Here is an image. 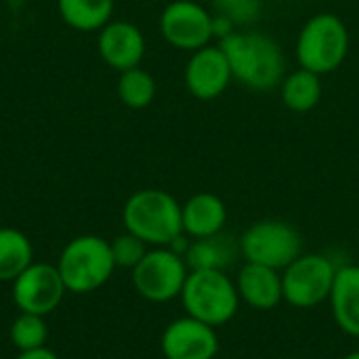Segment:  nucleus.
Listing matches in <instances>:
<instances>
[{
	"label": "nucleus",
	"mask_w": 359,
	"mask_h": 359,
	"mask_svg": "<svg viewBox=\"0 0 359 359\" xmlns=\"http://www.w3.org/2000/svg\"><path fill=\"white\" fill-rule=\"evenodd\" d=\"M225 53L233 80L255 93H269L286 76V55L276 38L257 29H238L217 42Z\"/></svg>",
	"instance_id": "obj_1"
},
{
	"label": "nucleus",
	"mask_w": 359,
	"mask_h": 359,
	"mask_svg": "<svg viewBox=\"0 0 359 359\" xmlns=\"http://www.w3.org/2000/svg\"><path fill=\"white\" fill-rule=\"evenodd\" d=\"M124 229L147 246H168L183 233L181 204L164 189H139L122 208Z\"/></svg>",
	"instance_id": "obj_2"
},
{
	"label": "nucleus",
	"mask_w": 359,
	"mask_h": 359,
	"mask_svg": "<svg viewBox=\"0 0 359 359\" xmlns=\"http://www.w3.org/2000/svg\"><path fill=\"white\" fill-rule=\"evenodd\" d=\"M351 46L347 23L334 13L311 15L294 44V57L299 67L309 69L318 76H326L343 67Z\"/></svg>",
	"instance_id": "obj_3"
},
{
	"label": "nucleus",
	"mask_w": 359,
	"mask_h": 359,
	"mask_svg": "<svg viewBox=\"0 0 359 359\" xmlns=\"http://www.w3.org/2000/svg\"><path fill=\"white\" fill-rule=\"evenodd\" d=\"M57 269L67 292L88 294L99 290L116 271L109 242L93 233L74 238L61 250Z\"/></svg>",
	"instance_id": "obj_4"
},
{
	"label": "nucleus",
	"mask_w": 359,
	"mask_h": 359,
	"mask_svg": "<svg viewBox=\"0 0 359 359\" xmlns=\"http://www.w3.org/2000/svg\"><path fill=\"white\" fill-rule=\"evenodd\" d=\"M179 299L189 318L212 328L231 322L242 303L236 282L225 271H189Z\"/></svg>",
	"instance_id": "obj_5"
},
{
	"label": "nucleus",
	"mask_w": 359,
	"mask_h": 359,
	"mask_svg": "<svg viewBox=\"0 0 359 359\" xmlns=\"http://www.w3.org/2000/svg\"><path fill=\"white\" fill-rule=\"evenodd\" d=\"M240 252L246 263L284 271L297 257L303 255V238L292 223L263 219L246 227L240 238Z\"/></svg>",
	"instance_id": "obj_6"
},
{
	"label": "nucleus",
	"mask_w": 359,
	"mask_h": 359,
	"mask_svg": "<svg viewBox=\"0 0 359 359\" xmlns=\"http://www.w3.org/2000/svg\"><path fill=\"white\" fill-rule=\"evenodd\" d=\"M187 276L189 267L181 255L168 246H156L133 269V286L149 303H168L181 297Z\"/></svg>",
	"instance_id": "obj_7"
},
{
	"label": "nucleus",
	"mask_w": 359,
	"mask_h": 359,
	"mask_svg": "<svg viewBox=\"0 0 359 359\" xmlns=\"http://www.w3.org/2000/svg\"><path fill=\"white\" fill-rule=\"evenodd\" d=\"M337 267L324 255L311 252L297 257L282 271L284 301L297 309H311L330 299Z\"/></svg>",
	"instance_id": "obj_8"
},
{
	"label": "nucleus",
	"mask_w": 359,
	"mask_h": 359,
	"mask_svg": "<svg viewBox=\"0 0 359 359\" xmlns=\"http://www.w3.org/2000/svg\"><path fill=\"white\" fill-rule=\"evenodd\" d=\"M162 38L179 48L194 53L206 44H212V11L196 0H172L160 13Z\"/></svg>",
	"instance_id": "obj_9"
},
{
	"label": "nucleus",
	"mask_w": 359,
	"mask_h": 359,
	"mask_svg": "<svg viewBox=\"0 0 359 359\" xmlns=\"http://www.w3.org/2000/svg\"><path fill=\"white\" fill-rule=\"evenodd\" d=\"M11 284H13V303L17 305V309L21 313H34L42 318L53 313L61 305L67 292L57 265L36 263V261Z\"/></svg>",
	"instance_id": "obj_10"
},
{
	"label": "nucleus",
	"mask_w": 359,
	"mask_h": 359,
	"mask_svg": "<svg viewBox=\"0 0 359 359\" xmlns=\"http://www.w3.org/2000/svg\"><path fill=\"white\" fill-rule=\"evenodd\" d=\"M233 74L219 44H206L194 53L183 69V82L191 97L200 101L219 99L231 84Z\"/></svg>",
	"instance_id": "obj_11"
},
{
	"label": "nucleus",
	"mask_w": 359,
	"mask_h": 359,
	"mask_svg": "<svg viewBox=\"0 0 359 359\" xmlns=\"http://www.w3.org/2000/svg\"><path fill=\"white\" fill-rule=\"evenodd\" d=\"M160 347L166 359H215L219 353L217 328L185 316L164 328Z\"/></svg>",
	"instance_id": "obj_12"
},
{
	"label": "nucleus",
	"mask_w": 359,
	"mask_h": 359,
	"mask_svg": "<svg viewBox=\"0 0 359 359\" xmlns=\"http://www.w3.org/2000/svg\"><path fill=\"white\" fill-rule=\"evenodd\" d=\"M97 50L105 65L116 72H126L141 65L145 57V36L139 25L124 19H111L99 29Z\"/></svg>",
	"instance_id": "obj_13"
},
{
	"label": "nucleus",
	"mask_w": 359,
	"mask_h": 359,
	"mask_svg": "<svg viewBox=\"0 0 359 359\" xmlns=\"http://www.w3.org/2000/svg\"><path fill=\"white\" fill-rule=\"evenodd\" d=\"M236 288H238L240 301L259 311L276 309L284 301L282 271L265 267V265L244 263V267L240 269L236 278Z\"/></svg>",
	"instance_id": "obj_14"
},
{
	"label": "nucleus",
	"mask_w": 359,
	"mask_h": 359,
	"mask_svg": "<svg viewBox=\"0 0 359 359\" xmlns=\"http://www.w3.org/2000/svg\"><path fill=\"white\" fill-rule=\"evenodd\" d=\"M183 233L191 240L217 236L225 229L227 206L225 202L210 191L194 194L185 204H181Z\"/></svg>",
	"instance_id": "obj_15"
},
{
	"label": "nucleus",
	"mask_w": 359,
	"mask_h": 359,
	"mask_svg": "<svg viewBox=\"0 0 359 359\" xmlns=\"http://www.w3.org/2000/svg\"><path fill=\"white\" fill-rule=\"evenodd\" d=\"M240 255V240L221 231L217 236L191 240L183 259L189 271H225Z\"/></svg>",
	"instance_id": "obj_16"
},
{
	"label": "nucleus",
	"mask_w": 359,
	"mask_h": 359,
	"mask_svg": "<svg viewBox=\"0 0 359 359\" xmlns=\"http://www.w3.org/2000/svg\"><path fill=\"white\" fill-rule=\"evenodd\" d=\"M328 301L337 326L345 334L359 339V265H345L337 269Z\"/></svg>",
	"instance_id": "obj_17"
},
{
	"label": "nucleus",
	"mask_w": 359,
	"mask_h": 359,
	"mask_svg": "<svg viewBox=\"0 0 359 359\" xmlns=\"http://www.w3.org/2000/svg\"><path fill=\"white\" fill-rule=\"evenodd\" d=\"M280 99L286 109L294 114H307L316 109L322 101L324 86H322V76L309 72V69H294L286 72L284 80L280 82Z\"/></svg>",
	"instance_id": "obj_18"
},
{
	"label": "nucleus",
	"mask_w": 359,
	"mask_h": 359,
	"mask_svg": "<svg viewBox=\"0 0 359 359\" xmlns=\"http://www.w3.org/2000/svg\"><path fill=\"white\" fill-rule=\"evenodd\" d=\"M116 0H57V13L76 32H99L114 17Z\"/></svg>",
	"instance_id": "obj_19"
},
{
	"label": "nucleus",
	"mask_w": 359,
	"mask_h": 359,
	"mask_svg": "<svg viewBox=\"0 0 359 359\" xmlns=\"http://www.w3.org/2000/svg\"><path fill=\"white\" fill-rule=\"evenodd\" d=\"M34 263L29 238L15 227H0V282H13Z\"/></svg>",
	"instance_id": "obj_20"
},
{
	"label": "nucleus",
	"mask_w": 359,
	"mask_h": 359,
	"mask_svg": "<svg viewBox=\"0 0 359 359\" xmlns=\"http://www.w3.org/2000/svg\"><path fill=\"white\" fill-rule=\"evenodd\" d=\"M116 90H118L120 101L126 107L145 109L154 103L156 93H158V84H156V78L139 65V67L120 72Z\"/></svg>",
	"instance_id": "obj_21"
},
{
	"label": "nucleus",
	"mask_w": 359,
	"mask_h": 359,
	"mask_svg": "<svg viewBox=\"0 0 359 359\" xmlns=\"http://www.w3.org/2000/svg\"><path fill=\"white\" fill-rule=\"evenodd\" d=\"M11 343L21 351H32V349H40L46 347V339H48V328L42 316H34V313H19L15 318V322L11 324L8 330Z\"/></svg>",
	"instance_id": "obj_22"
},
{
	"label": "nucleus",
	"mask_w": 359,
	"mask_h": 359,
	"mask_svg": "<svg viewBox=\"0 0 359 359\" xmlns=\"http://www.w3.org/2000/svg\"><path fill=\"white\" fill-rule=\"evenodd\" d=\"M215 15L229 17L240 29L250 27L263 13V0H210Z\"/></svg>",
	"instance_id": "obj_23"
},
{
	"label": "nucleus",
	"mask_w": 359,
	"mask_h": 359,
	"mask_svg": "<svg viewBox=\"0 0 359 359\" xmlns=\"http://www.w3.org/2000/svg\"><path fill=\"white\" fill-rule=\"evenodd\" d=\"M109 248H111V257H114L116 269L120 267V269H130V271L141 263V259L149 250V246L141 238H137V236H133L128 231H124L118 238H114L109 242Z\"/></svg>",
	"instance_id": "obj_24"
},
{
	"label": "nucleus",
	"mask_w": 359,
	"mask_h": 359,
	"mask_svg": "<svg viewBox=\"0 0 359 359\" xmlns=\"http://www.w3.org/2000/svg\"><path fill=\"white\" fill-rule=\"evenodd\" d=\"M240 27L229 19V17H223V15H215L212 13V38L217 42L225 40L227 36H231L233 32H238Z\"/></svg>",
	"instance_id": "obj_25"
},
{
	"label": "nucleus",
	"mask_w": 359,
	"mask_h": 359,
	"mask_svg": "<svg viewBox=\"0 0 359 359\" xmlns=\"http://www.w3.org/2000/svg\"><path fill=\"white\" fill-rule=\"evenodd\" d=\"M17 359H59L55 351H50L48 347H40V349H32V351H21Z\"/></svg>",
	"instance_id": "obj_26"
},
{
	"label": "nucleus",
	"mask_w": 359,
	"mask_h": 359,
	"mask_svg": "<svg viewBox=\"0 0 359 359\" xmlns=\"http://www.w3.org/2000/svg\"><path fill=\"white\" fill-rule=\"evenodd\" d=\"M341 359H359V349L358 351H351V353H347L345 358H341Z\"/></svg>",
	"instance_id": "obj_27"
}]
</instances>
